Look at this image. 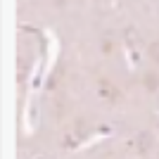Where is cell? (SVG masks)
<instances>
[{"instance_id":"1","label":"cell","mask_w":159,"mask_h":159,"mask_svg":"<svg viewBox=\"0 0 159 159\" xmlns=\"http://www.w3.org/2000/svg\"><path fill=\"white\" fill-rule=\"evenodd\" d=\"M150 55H152V57H157V60H159V43H154V45H152V50H150Z\"/></svg>"}]
</instances>
